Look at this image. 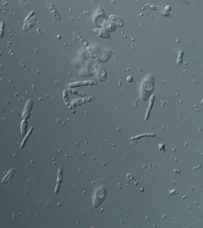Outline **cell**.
Returning a JSON list of instances; mask_svg holds the SVG:
<instances>
[{
	"mask_svg": "<svg viewBox=\"0 0 203 228\" xmlns=\"http://www.w3.org/2000/svg\"><path fill=\"white\" fill-rule=\"evenodd\" d=\"M106 197H107V191L105 188H101L99 190L96 192L94 197L93 202V207L94 208L98 207L102 203H103Z\"/></svg>",
	"mask_w": 203,
	"mask_h": 228,
	"instance_id": "1",
	"label": "cell"
},
{
	"mask_svg": "<svg viewBox=\"0 0 203 228\" xmlns=\"http://www.w3.org/2000/svg\"><path fill=\"white\" fill-rule=\"evenodd\" d=\"M32 106H33V102L31 100H30L27 103L26 106L25 108V109H24L23 114V118L24 119H27L29 118Z\"/></svg>",
	"mask_w": 203,
	"mask_h": 228,
	"instance_id": "2",
	"label": "cell"
},
{
	"mask_svg": "<svg viewBox=\"0 0 203 228\" xmlns=\"http://www.w3.org/2000/svg\"><path fill=\"white\" fill-rule=\"evenodd\" d=\"M14 173H15V170L12 169H10L8 172L7 173L6 175V176L4 177V178L2 180V184H6L7 183H8V182L13 178V177L14 176Z\"/></svg>",
	"mask_w": 203,
	"mask_h": 228,
	"instance_id": "3",
	"label": "cell"
},
{
	"mask_svg": "<svg viewBox=\"0 0 203 228\" xmlns=\"http://www.w3.org/2000/svg\"><path fill=\"white\" fill-rule=\"evenodd\" d=\"M97 76L100 81H105L107 78V73L106 70L103 68L100 67L97 72Z\"/></svg>",
	"mask_w": 203,
	"mask_h": 228,
	"instance_id": "4",
	"label": "cell"
},
{
	"mask_svg": "<svg viewBox=\"0 0 203 228\" xmlns=\"http://www.w3.org/2000/svg\"><path fill=\"white\" fill-rule=\"evenodd\" d=\"M155 99V95H152L151 96V98H150V102H149V106H148V108L147 109L146 115H145V121H147L148 119V117H149L150 111H151L152 108H153V106Z\"/></svg>",
	"mask_w": 203,
	"mask_h": 228,
	"instance_id": "5",
	"label": "cell"
},
{
	"mask_svg": "<svg viewBox=\"0 0 203 228\" xmlns=\"http://www.w3.org/2000/svg\"><path fill=\"white\" fill-rule=\"evenodd\" d=\"M93 32H95L102 38H109L110 35L108 32L104 30H99V29H93Z\"/></svg>",
	"mask_w": 203,
	"mask_h": 228,
	"instance_id": "6",
	"label": "cell"
},
{
	"mask_svg": "<svg viewBox=\"0 0 203 228\" xmlns=\"http://www.w3.org/2000/svg\"><path fill=\"white\" fill-rule=\"evenodd\" d=\"M147 6L148 8H150V9H153V10L157 12L158 13H159L161 14H162V15H164V16H168V13H167L165 11H164V10H163L162 8H161V7H157V6H155L152 5V4H147Z\"/></svg>",
	"mask_w": 203,
	"mask_h": 228,
	"instance_id": "7",
	"label": "cell"
},
{
	"mask_svg": "<svg viewBox=\"0 0 203 228\" xmlns=\"http://www.w3.org/2000/svg\"><path fill=\"white\" fill-rule=\"evenodd\" d=\"M36 20L35 18L34 19H30V20H29L24 26L23 27V30H25V31H27V30H30V29H32L35 24L36 23Z\"/></svg>",
	"mask_w": 203,
	"mask_h": 228,
	"instance_id": "8",
	"label": "cell"
},
{
	"mask_svg": "<svg viewBox=\"0 0 203 228\" xmlns=\"http://www.w3.org/2000/svg\"><path fill=\"white\" fill-rule=\"evenodd\" d=\"M111 20L113 21V22L115 23V25H117L118 27H122L124 26V23L122 21V20L118 17H116L115 16H110Z\"/></svg>",
	"mask_w": 203,
	"mask_h": 228,
	"instance_id": "9",
	"label": "cell"
},
{
	"mask_svg": "<svg viewBox=\"0 0 203 228\" xmlns=\"http://www.w3.org/2000/svg\"><path fill=\"white\" fill-rule=\"evenodd\" d=\"M48 8L50 12V13H52V14L53 15V16L58 20H60V17L59 16V15L58 14V13L56 12L55 8L53 6H50V4H48Z\"/></svg>",
	"mask_w": 203,
	"mask_h": 228,
	"instance_id": "10",
	"label": "cell"
},
{
	"mask_svg": "<svg viewBox=\"0 0 203 228\" xmlns=\"http://www.w3.org/2000/svg\"><path fill=\"white\" fill-rule=\"evenodd\" d=\"M27 128V122L26 119H24L22 122V124H21V134L22 135H24L26 134Z\"/></svg>",
	"mask_w": 203,
	"mask_h": 228,
	"instance_id": "11",
	"label": "cell"
},
{
	"mask_svg": "<svg viewBox=\"0 0 203 228\" xmlns=\"http://www.w3.org/2000/svg\"><path fill=\"white\" fill-rule=\"evenodd\" d=\"M33 129V127H31V128H30V129L29 130L28 134H27V135L25 136L24 139H23V142H22V145H21V146H20V149H23V148L24 147V145H25V144H26L27 140L29 139L30 135H31V133H32Z\"/></svg>",
	"mask_w": 203,
	"mask_h": 228,
	"instance_id": "12",
	"label": "cell"
},
{
	"mask_svg": "<svg viewBox=\"0 0 203 228\" xmlns=\"http://www.w3.org/2000/svg\"><path fill=\"white\" fill-rule=\"evenodd\" d=\"M105 29L110 32H113L115 30V26L113 23H108L105 26Z\"/></svg>",
	"mask_w": 203,
	"mask_h": 228,
	"instance_id": "13",
	"label": "cell"
},
{
	"mask_svg": "<svg viewBox=\"0 0 203 228\" xmlns=\"http://www.w3.org/2000/svg\"><path fill=\"white\" fill-rule=\"evenodd\" d=\"M130 178L129 177H127L128 179L131 182H132L134 184H135V186L138 188V190H141V191H143V188L140 186V185H139V184H138V182H136V181L134 179V178L131 175H130Z\"/></svg>",
	"mask_w": 203,
	"mask_h": 228,
	"instance_id": "14",
	"label": "cell"
},
{
	"mask_svg": "<svg viewBox=\"0 0 203 228\" xmlns=\"http://www.w3.org/2000/svg\"><path fill=\"white\" fill-rule=\"evenodd\" d=\"M183 55H184V51L182 50H181L178 54V58L177 60V64L178 65H181L183 61Z\"/></svg>",
	"mask_w": 203,
	"mask_h": 228,
	"instance_id": "15",
	"label": "cell"
},
{
	"mask_svg": "<svg viewBox=\"0 0 203 228\" xmlns=\"http://www.w3.org/2000/svg\"><path fill=\"white\" fill-rule=\"evenodd\" d=\"M63 170L61 168H60L58 170V185L61 183L62 179H63Z\"/></svg>",
	"mask_w": 203,
	"mask_h": 228,
	"instance_id": "16",
	"label": "cell"
},
{
	"mask_svg": "<svg viewBox=\"0 0 203 228\" xmlns=\"http://www.w3.org/2000/svg\"><path fill=\"white\" fill-rule=\"evenodd\" d=\"M4 24L3 22L1 23V30H0V38H2L4 35Z\"/></svg>",
	"mask_w": 203,
	"mask_h": 228,
	"instance_id": "17",
	"label": "cell"
},
{
	"mask_svg": "<svg viewBox=\"0 0 203 228\" xmlns=\"http://www.w3.org/2000/svg\"><path fill=\"white\" fill-rule=\"evenodd\" d=\"M127 81H128L129 83H131V82H132V81H134V78H133V77H131V76H128V77H127Z\"/></svg>",
	"mask_w": 203,
	"mask_h": 228,
	"instance_id": "18",
	"label": "cell"
},
{
	"mask_svg": "<svg viewBox=\"0 0 203 228\" xmlns=\"http://www.w3.org/2000/svg\"><path fill=\"white\" fill-rule=\"evenodd\" d=\"M165 10H166V12H170V11L172 10V7L170 6H167L165 7Z\"/></svg>",
	"mask_w": 203,
	"mask_h": 228,
	"instance_id": "19",
	"label": "cell"
},
{
	"mask_svg": "<svg viewBox=\"0 0 203 228\" xmlns=\"http://www.w3.org/2000/svg\"><path fill=\"white\" fill-rule=\"evenodd\" d=\"M59 188H60V186H59V185H58L57 187V188H56V191H55V193L56 194H58V190H59Z\"/></svg>",
	"mask_w": 203,
	"mask_h": 228,
	"instance_id": "20",
	"label": "cell"
},
{
	"mask_svg": "<svg viewBox=\"0 0 203 228\" xmlns=\"http://www.w3.org/2000/svg\"><path fill=\"white\" fill-rule=\"evenodd\" d=\"M201 105H203V99H202V100L201 101Z\"/></svg>",
	"mask_w": 203,
	"mask_h": 228,
	"instance_id": "21",
	"label": "cell"
}]
</instances>
